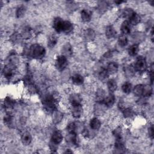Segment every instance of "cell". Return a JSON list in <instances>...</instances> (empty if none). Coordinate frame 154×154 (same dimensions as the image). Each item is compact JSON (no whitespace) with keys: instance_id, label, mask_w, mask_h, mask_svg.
Masks as SVG:
<instances>
[{"instance_id":"6da1fadb","label":"cell","mask_w":154,"mask_h":154,"mask_svg":"<svg viewBox=\"0 0 154 154\" xmlns=\"http://www.w3.org/2000/svg\"><path fill=\"white\" fill-rule=\"evenodd\" d=\"M29 54L35 59H41L44 57L46 54V50L44 47L39 44H34L29 49Z\"/></svg>"},{"instance_id":"7a4b0ae2","label":"cell","mask_w":154,"mask_h":154,"mask_svg":"<svg viewBox=\"0 0 154 154\" xmlns=\"http://www.w3.org/2000/svg\"><path fill=\"white\" fill-rule=\"evenodd\" d=\"M56 99L52 95L46 96L44 100V105L46 111L48 112H53L56 110Z\"/></svg>"},{"instance_id":"3957f363","label":"cell","mask_w":154,"mask_h":154,"mask_svg":"<svg viewBox=\"0 0 154 154\" xmlns=\"http://www.w3.org/2000/svg\"><path fill=\"white\" fill-rule=\"evenodd\" d=\"M134 68L135 70L139 72H145L147 68V62L145 58L142 56H139L136 58Z\"/></svg>"},{"instance_id":"277c9868","label":"cell","mask_w":154,"mask_h":154,"mask_svg":"<svg viewBox=\"0 0 154 154\" xmlns=\"http://www.w3.org/2000/svg\"><path fill=\"white\" fill-rule=\"evenodd\" d=\"M68 65V60L66 56H60L57 57L56 62V67L57 69L63 71L66 69Z\"/></svg>"},{"instance_id":"5b68a950","label":"cell","mask_w":154,"mask_h":154,"mask_svg":"<svg viewBox=\"0 0 154 154\" xmlns=\"http://www.w3.org/2000/svg\"><path fill=\"white\" fill-rule=\"evenodd\" d=\"M63 139V137L62 133L59 131H55L52 134L51 142L58 145L62 141Z\"/></svg>"},{"instance_id":"8992f818","label":"cell","mask_w":154,"mask_h":154,"mask_svg":"<svg viewBox=\"0 0 154 154\" xmlns=\"http://www.w3.org/2000/svg\"><path fill=\"white\" fill-rule=\"evenodd\" d=\"M82 112V107L81 104L71 105V112L73 117L75 118H79Z\"/></svg>"},{"instance_id":"52a82bcc","label":"cell","mask_w":154,"mask_h":154,"mask_svg":"<svg viewBox=\"0 0 154 154\" xmlns=\"http://www.w3.org/2000/svg\"><path fill=\"white\" fill-rule=\"evenodd\" d=\"M63 22L64 21H63V19L59 17H57L54 19V22H53V27L57 33L62 32Z\"/></svg>"},{"instance_id":"ba28073f","label":"cell","mask_w":154,"mask_h":154,"mask_svg":"<svg viewBox=\"0 0 154 154\" xmlns=\"http://www.w3.org/2000/svg\"><path fill=\"white\" fill-rule=\"evenodd\" d=\"M69 102L71 104V105H80L81 103V98L79 95L78 94L76 93H74L72 94L69 96Z\"/></svg>"},{"instance_id":"9c48e42d","label":"cell","mask_w":154,"mask_h":154,"mask_svg":"<svg viewBox=\"0 0 154 154\" xmlns=\"http://www.w3.org/2000/svg\"><path fill=\"white\" fill-rule=\"evenodd\" d=\"M67 141L72 146H76L78 145V140L77 139V135L76 133H69L67 137Z\"/></svg>"},{"instance_id":"30bf717a","label":"cell","mask_w":154,"mask_h":154,"mask_svg":"<svg viewBox=\"0 0 154 154\" xmlns=\"http://www.w3.org/2000/svg\"><path fill=\"white\" fill-rule=\"evenodd\" d=\"M121 29L123 35H126L131 33V24H130L128 21H125L122 23Z\"/></svg>"},{"instance_id":"8fae6325","label":"cell","mask_w":154,"mask_h":154,"mask_svg":"<svg viewBox=\"0 0 154 154\" xmlns=\"http://www.w3.org/2000/svg\"><path fill=\"white\" fill-rule=\"evenodd\" d=\"M21 141L23 145L25 146L29 145L30 144L32 141V137L30 133L28 132H25L24 133H23L21 136Z\"/></svg>"},{"instance_id":"7c38bea8","label":"cell","mask_w":154,"mask_h":154,"mask_svg":"<svg viewBox=\"0 0 154 154\" xmlns=\"http://www.w3.org/2000/svg\"><path fill=\"white\" fill-rule=\"evenodd\" d=\"M115 102V97L114 95L112 94H110L108 96L105 98L103 104L108 107H111L112 105H114Z\"/></svg>"},{"instance_id":"4fadbf2b","label":"cell","mask_w":154,"mask_h":154,"mask_svg":"<svg viewBox=\"0 0 154 154\" xmlns=\"http://www.w3.org/2000/svg\"><path fill=\"white\" fill-rule=\"evenodd\" d=\"M73 29H74V27L72 23L68 21H64L63 22V27H62L63 32L66 34H69L72 31Z\"/></svg>"},{"instance_id":"5bb4252c","label":"cell","mask_w":154,"mask_h":154,"mask_svg":"<svg viewBox=\"0 0 154 154\" xmlns=\"http://www.w3.org/2000/svg\"><path fill=\"white\" fill-rule=\"evenodd\" d=\"M141 20L140 16L135 12H134L129 18V22L133 25H137L140 23Z\"/></svg>"},{"instance_id":"9a60e30c","label":"cell","mask_w":154,"mask_h":154,"mask_svg":"<svg viewBox=\"0 0 154 154\" xmlns=\"http://www.w3.org/2000/svg\"><path fill=\"white\" fill-rule=\"evenodd\" d=\"M105 35L108 39H112L116 35V29L111 25L107 27L105 30Z\"/></svg>"},{"instance_id":"2e32d148","label":"cell","mask_w":154,"mask_h":154,"mask_svg":"<svg viewBox=\"0 0 154 154\" xmlns=\"http://www.w3.org/2000/svg\"><path fill=\"white\" fill-rule=\"evenodd\" d=\"M92 13L89 10L84 9L81 11V17L82 21L84 22H88L91 19Z\"/></svg>"},{"instance_id":"e0dca14e","label":"cell","mask_w":154,"mask_h":154,"mask_svg":"<svg viewBox=\"0 0 154 154\" xmlns=\"http://www.w3.org/2000/svg\"><path fill=\"white\" fill-rule=\"evenodd\" d=\"M72 82L77 86L81 85L82 84H83L84 82V78L83 76L80 74H75L72 76Z\"/></svg>"},{"instance_id":"ac0fdd59","label":"cell","mask_w":154,"mask_h":154,"mask_svg":"<svg viewBox=\"0 0 154 154\" xmlns=\"http://www.w3.org/2000/svg\"><path fill=\"white\" fill-rule=\"evenodd\" d=\"M106 70H108L110 74H115L118 70V65L115 62H111L108 64Z\"/></svg>"},{"instance_id":"d6986e66","label":"cell","mask_w":154,"mask_h":154,"mask_svg":"<svg viewBox=\"0 0 154 154\" xmlns=\"http://www.w3.org/2000/svg\"><path fill=\"white\" fill-rule=\"evenodd\" d=\"M115 149L119 151V152H121L125 149V145L122 139H116L115 142Z\"/></svg>"},{"instance_id":"ffe728a7","label":"cell","mask_w":154,"mask_h":154,"mask_svg":"<svg viewBox=\"0 0 154 154\" xmlns=\"http://www.w3.org/2000/svg\"><path fill=\"white\" fill-rule=\"evenodd\" d=\"M100 125H101V123H100V121L97 119V118H93L90 122V128L93 129V130H98L100 128Z\"/></svg>"},{"instance_id":"44dd1931","label":"cell","mask_w":154,"mask_h":154,"mask_svg":"<svg viewBox=\"0 0 154 154\" xmlns=\"http://www.w3.org/2000/svg\"><path fill=\"white\" fill-rule=\"evenodd\" d=\"M95 33L91 28H88L84 32V37L87 40H92L95 38Z\"/></svg>"},{"instance_id":"7402d4cb","label":"cell","mask_w":154,"mask_h":154,"mask_svg":"<svg viewBox=\"0 0 154 154\" xmlns=\"http://www.w3.org/2000/svg\"><path fill=\"white\" fill-rule=\"evenodd\" d=\"M143 88H144V85L143 84L137 85L133 89L134 94L137 96H142L143 95Z\"/></svg>"},{"instance_id":"603a6c76","label":"cell","mask_w":154,"mask_h":154,"mask_svg":"<svg viewBox=\"0 0 154 154\" xmlns=\"http://www.w3.org/2000/svg\"><path fill=\"white\" fill-rule=\"evenodd\" d=\"M107 87L108 90L111 92H114V91L116 90L117 88V84L116 81L112 79L109 80L107 82Z\"/></svg>"},{"instance_id":"cb8c5ba5","label":"cell","mask_w":154,"mask_h":154,"mask_svg":"<svg viewBox=\"0 0 154 154\" xmlns=\"http://www.w3.org/2000/svg\"><path fill=\"white\" fill-rule=\"evenodd\" d=\"M3 74H4V75L5 78L9 79L13 75V69L11 68V67H10V66H5V67H4V68L3 69Z\"/></svg>"},{"instance_id":"d4e9b609","label":"cell","mask_w":154,"mask_h":154,"mask_svg":"<svg viewBox=\"0 0 154 154\" xmlns=\"http://www.w3.org/2000/svg\"><path fill=\"white\" fill-rule=\"evenodd\" d=\"M139 51V46L137 44H134L131 46L128 49V53L129 56H135L137 54Z\"/></svg>"},{"instance_id":"484cf974","label":"cell","mask_w":154,"mask_h":154,"mask_svg":"<svg viewBox=\"0 0 154 154\" xmlns=\"http://www.w3.org/2000/svg\"><path fill=\"white\" fill-rule=\"evenodd\" d=\"M105 98V92L103 90L99 89L96 93V100L99 103H102Z\"/></svg>"},{"instance_id":"4316f807","label":"cell","mask_w":154,"mask_h":154,"mask_svg":"<svg viewBox=\"0 0 154 154\" xmlns=\"http://www.w3.org/2000/svg\"><path fill=\"white\" fill-rule=\"evenodd\" d=\"M152 92H153V90H152V88L151 86L149 85L144 86L143 93V95L142 96H145V97H149L152 95Z\"/></svg>"},{"instance_id":"83f0119b","label":"cell","mask_w":154,"mask_h":154,"mask_svg":"<svg viewBox=\"0 0 154 154\" xmlns=\"http://www.w3.org/2000/svg\"><path fill=\"white\" fill-rule=\"evenodd\" d=\"M63 52L64 53L63 56H70L72 54V46L69 44H66L64 45L63 48Z\"/></svg>"},{"instance_id":"f1b7e54d","label":"cell","mask_w":154,"mask_h":154,"mask_svg":"<svg viewBox=\"0 0 154 154\" xmlns=\"http://www.w3.org/2000/svg\"><path fill=\"white\" fill-rule=\"evenodd\" d=\"M122 89L123 93L128 94L131 92L132 90V84L129 82H127L124 83L122 86Z\"/></svg>"},{"instance_id":"f546056e","label":"cell","mask_w":154,"mask_h":154,"mask_svg":"<svg viewBox=\"0 0 154 154\" xmlns=\"http://www.w3.org/2000/svg\"><path fill=\"white\" fill-rule=\"evenodd\" d=\"M128 38L125 35L122 34V35H121V36H119V39H118V43H119L121 46L124 47L127 46L128 44Z\"/></svg>"},{"instance_id":"4dcf8cb0","label":"cell","mask_w":154,"mask_h":154,"mask_svg":"<svg viewBox=\"0 0 154 154\" xmlns=\"http://www.w3.org/2000/svg\"><path fill=\"white\" fill-rule=\"evenodd\" d=\"M57 37L56 35H51L48 39V46L50 48H53L57 43Z\"/></svg>"},{"instance_id":"1f68e13d","label":"cell","mask_w":154,"mask_h":154,"mask_svg":"<svg viewBox=\"0 0 154 154\" xmlns=\"http://www.w3.org/2000/svg\"><path fill=\"white\" fill-rule=\"evenodd\" d=\"M110 74L106 69H102L99 73V77L100 80H105L108 78Z\"/></svg>"},{"instance_id":"d6a6232c","label":"cell","mask_w":154,"mask_h":154,"mask_svg":"<svg viewBox=\"0 0 154 154\" xmlns=\"http://www.w3.org/2000/svg\"><path fill=\"white\" fill-rule=\"evenodd\" d=\"M25 13V8L23 6H20L16 10V15L17 17H21Z\"/></svg>"},{"instance_id":"836d02e7","label":"cell","mask_w":154,"mask_h":154,"mask_svg":"<svg viewBox=\"0 0 154 154\" xmlns=\"http://www.w3.org/2000/svg\"><path fill=\"white\" fill-rule=\"evenodd\" d=\"M14 100L10 98H6L4 101V105L7 108H11L14 105Z\"/></svg>"},{"instance_id":"e575fe53","label":"cell","mask_w":154,"mask_h":154,"mask_svg":"<svg viewBox=\"0 0 154 154\" xmlns=\"http://www.w3.org/2000/svg\"><path fill=\"white\" fill-rule=\"evenodd\" d=\"M123 116H125V117L129 118V117H131L133 116L134 111L131 108H126L123 111Z\"/></svg>"},{"instance_id":"d590c367","label":"cell","mask_w":154,"mask_h":154,"mask_svg":"<svg viewBox=\"0 0 154 154\" xmlns=\"http://www.w3.org/2000/svg\"><path fill=\"white\" fill-rule=\"evenodd\" d=\"M76 126L74 122L70 123L67 127V129L69 133H74L76 131Z\"/></svg>"},{"instance_id":"8d00e7d4","label":"cell","mask_w":154,"mask_h":154,"mask_svg":"<svg viewBox=\"0 0 154 154\" xmlns=\"http://www.w3.org/2000/svg\"><path fill=\"white\" fill-rule=\"evenodd\" d=\"M134 12V11L131 9H127L124 10L123 12V15L125 17H127V18H129V17L131 16V15Z\"/></svg>"},{"instance_id":"74e56055","label":"cell","mask_w":154,"mask_h":154,"mask_svg":"<svg viewBox=\"0 0 154 154\" xmlns=\"http://www.w3.org/2000/svg\"><path fill=\"white\" fill-rule=\"evenodd\" d=\"M113 135L115 136L116 139H122V131L121 128H117L113 131Z\"/></svg>"},{"instance_id":"f35d334b","label":"cell","mask_w":154,"mask_h":154,"mask_svg":"<svg viewBox=\"0 0 154 154\" xmlns=\"http://www.w3.org/2000/svg\"><path fill=\"white\" fill-rule=\"evenodd\" d=\"M4 122L5 123H10L11 121V120H12V116H11V115L10 114H7L4 116Z\"/></svg>"},{"instance_id":"ab89813d","label":"cell","mask_w":154,"mask_h":154,"mask_svg":"<svg viewBox=\"0 0 154 154\" xmlns=\"http://www.w3.org/2000/svg\"><path fill=\"white\" fill-rule=\"evenodd\" d=\"M62 113L59 112H57L56 113H55V121H56L57 122H59L62 120Z\"/></svg>"},{"instance_id":"60d3db41","label":"cell","mask_w":154,"mask_h":154,"mask_svg":"<svg viewBox=\"0 0 154 154\" xmlns=\"http://www.w3.org/2000/svg\"><path fill=\"white\" fill-rule=\"evenodd\" d=\"M30 30H29V29H25L24 31H23V37H25V38H28L29 37V36H30Z\"/></svg>"},{"instance_id":"b9f144b4","label":"cell","mask_w":154,"mask_h":154,"mask_svg":"<svg viewBox=\"0 0 154 154\" xmlns=\"http://www.w3.org/2000/svg\"><path fill=\"white\" fill-rule=\"evenodd\" d=\"M81 133H82V135H83L84 137L86 138L88 137V136H89V131H88V130L86 128H84Z\"/></svg>"},{"instance_id":"7bdbcfd3","label":"cell","mask_w":154,"mask_h":154,"mask_svg":"<svg viewBox=\"0 0 154 154\" xmlns=\"http://www.w3.org/2000/svg\"><path fill=\"white\" fill-rule=\"evenodd\" d=\"M126 72L127 73H128L130 75H132L134 72V70H133V67H131V66H129L127 68V70H126Z\"/></svg>"},{"instance_id":"ee69618b","label":"cell","mask_w":154,"mask_h":154,"mask_svg":"<svg viewBox=\"0 0 154 154\" xmlns=\"http://www.w3.org/2000/svg\"><path fill=\"white\" fill-rule=\"evenodd\" d=\"M149 134L151 138H153V125H152L149 128Z\"/></svg>"},{"instance_id":"f6af8a7d","label":"cell","mask_w":154,"mask_h":154,"mask_svg":"<svg viewBox=\"0 0 154 154\" xmlns=\"http://www.w3.org/2000/svg\"><path fill=\"white\" fill-rule=\"evenodd\" d=\"M122 3H123V1H115V3L118 4H120Z\"/></svg>"},{"instance_id":"bcb514c9","label":"cell","mask_w":154,"mask_h":154,"mask_svg":"<svg viewBox=\"0 0 154 154\" xmlns=\"http://www.w3.org/2000/svg\"><path fill=\"white\" fill-rule=\"evenodd\" d=\"M65 153H72V151H69V149H68V150H67L66 152H65Z\"/></svg>"}]
</instances>
